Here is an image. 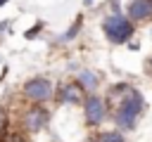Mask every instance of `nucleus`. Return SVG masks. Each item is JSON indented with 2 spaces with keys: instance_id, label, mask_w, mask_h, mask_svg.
Wrapping results in <instances>:
<instances>
[{
  "instance_id": "f257e3e1",
  "label": "nucleus",
  "mask_w": 152,
  "mask_h": 142,
  "mask_svg": "<svg viewBox=\"0 0 152 142\" xmlns=\"http://www.w3.org/2000/svg\"><path fill=\"white\" fill-rule=\"evenodd\" d=\"M145 111V97L138 92V90H131L119 104H116V111H114V123H116V130H133L135 123H138V116Z\"/></svg>"
},
{
  "instance_id": "f03ea898",
  "label": "nucleus",
  "mask_w": 152,
  "mask_h": 142,
  "mask_svg": "<svg viewBox=\"0 0 152 142\" xmlns=\"http://www.w3.org/2000/svg\"><path fill=\"white\" fill-rule=\"evenodd\" d=\"M102 31H104V36H107V40L109 43H114V45H126L131 38H133V31H135V26H133V21L126 17V14H109L104 21H102Z\"/></svg>"
},
{
  "instance_id": "7ed1b4c3",
  "label": "nucleus",
  "mask_w": 152,
  "mask_h": 142,
  "mask_svg": "<svg viewBox=\"0 0 152 142\" xmlns=\"http://www.w3.org/2000/svg\"><path fill=\"white\" fill-rule=\"evenodd\" d=\"M21 92H24V97L31 99L33 104H45V102H50V99L55 97V85H52L50 78L36 76V78H31V80L24 83Z\"/></svg>"
},
{
  "instance_id": "20e7f679",
  "label": "nucleus",
  "mask_w": 152,
  "mask_h": 142,
  "mask_svg": "<svg viewBox=\"0 0 152 142\" xmlns=\"http://www.w3.org/2000/svg\"><path fill=\"white\" fill-rule=\"evenodd\" d=\"M109 114V104H107V97H100V95H88L86 102H83V118L88 125H100Z\"/></svg>"
},
{
  "instance_id": "39448f33",
  "label": "nucleus",
  "mask_w": 152,
  "mask_h": 142,
  "mask_svg": "<svg viewBox=\"0 0 152 142\" xmlns=\"http://www.w3.org/2000/svg\"><path fill=\"white\" fill-rule=\"evenodd\" d=\"M48 121H50V111H48L43 104H31V106L24 111V116H21V123H24V130H26V133H38V130H43V128L48 125Z\"/></svg>"
},
{
  "instance_id": "423d86ee",
  "label": "nucleus",
  "mask_w": 152,
  "mask_h": 142,
  "mask_svg": "<svg viewBox=\"0 0 152 142\" xmlns=\"http://www.w3.org/2000/svg\"><path fill=\"white\" fill-rule=\"evenodd\" d=\"M55 97H57L59 104H83L88 95H86V90H83L76 80H69V83H62V85L57 88Z\"/></svg>"
},
{
  "instance_id": "0eeeda50",
  "label": "nucleus",
  "mask_w": 152,
  "mask_h": 142,
  "mask_svg": "<svg viewBox=\"0 0 152 142\" xmlns=\"http://www.w3.org/2000/svg\"><path fill=\"white\" fill-rule=\"evenodd\" d=\"M126 17L138 24V21H150L152 19V0H131L126 7Z\"/></svg>"
},
{
  "instance_id": "6e6552de",
  "label": "nucleus",
  "mask_w": 152,
  "mask_h": 142,
  "mask_svg": "<svg viewBox=\"0 0 152 142\" xmlns=\"http://www.w3.org/2000/svg\"><path fill=\"white\" fill-rule=\"evenodd\" d=\"M76 83L86 90V95H95V90H97V85H100V76H97L95 71H90V69H81Z\"/></svg>"
},
{
  "instance_id": "1a4fd4ad",
  "label": "nucleus",
  "mask_w": 152,
  "mask_h": 142,
  "mask_svg": "<svg viewBox=\"0 0 152 142\" xmlns=\"http://www.w3.org/2000/svg\"><path fill=\"white\" fill-rule=\"evenodd\" d=\"M88 142H126V140H124V133L121 130H104V133L93 135Z\"/></svg>"
},
{
  "instance_id": "9d476101",
  "label": "nucleus",
  "mask_w": 152,
  "mask_h": 142,
  "mask_svg": "<svg viewBox=\"0 0 152 142\" xmlns=\"http://www.w3.org/2000/svg\"><path fill=\"white\" fill-rule=\"evenodd\" d=\"M81 21H83V17H76V21H74V26H71V28H69L66 33H62V36L57 38V43H66V40H71V38H74V36H76V33L81 31Z\"/></svg>"
},
{
  "instance_id": "9b49d317",
  "label": "nucleus",
  "mask_w": 152,
  "mask_h": 142,
  "mask_svg": "<svg viewBox=\"0 0 152 142\" xmlns=\"http://www.w3.org/2000/svg\"><path fill=\"white\" fill-rule=\"evenodd\" d=\"M7 123H10V118H7V111H5V106H0V135L5 133Z\"/></svg>"
},
{
  "instance_id": "f8f14e48",
  "label": "nucleus",
  "mask_w": 152,
  "mask_h": 142,
  "mask_svg": "<svg viewBox=\"0 0 152 142\" xmlns=\"http://www.w3.org/2000/svg\"><path fill=\"white\" fill-rule=\"evenodd\" d=\"M40 28H43V24H36L31 31H26V38H36V36L40 33Z\"/></svg>"
},
{
  "instance_id": "ddd939ff",
  "label": "nucleus",
  "mask_w": 152,
  "mask_h": 142,
  "mask_svg": "<svg viewBox=\"0 0 152 142\" xmlns=\"http://www.w3.org/2000/svg\"><path fill=\"white\" fill-rule=\"evenodd\" d=\"M83 5H93V0H83Z\"/></svg>"
},
{
  "instance_id": "4468645a",
  "label": "nucleus",
  "mask_w": 152,
  "mask_h": 142,
  "mask_svg": "<svg viewBox=\"0 0 152 142\" xmlns=\"http://www.w3.org/2000/svg\"><path fill=\"white\" fill-rule=\"evenodd\" d=\"M147 64H150V69H152V57H150V62H147Z\"/></svg>"
},
{
  "instance_id": "2eb2a0df",
  "label": "nucleus",
  "mask_w": 152,
  "mask_h": 142,
  "mask_svg": "<svg viewBox=\"0 0 152 142\" xmlns=\"http://www.w3.org/2000/svg\"><path fill=\"white\" fill-rule=\"evenodd\" d=\"M5 2H7V0H0V5H5Z\"/></svg>"
}]
</instances>
